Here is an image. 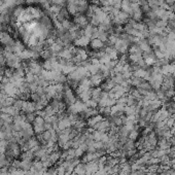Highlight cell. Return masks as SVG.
I'll return each instance as SVG.
<instances>
[{
    "label": "cell",
    "instance_id": "6da1fadb",
    "mask_svg": "<svg viewBox=\"0 0 175 175\" xmlns=\"http://www.w3.org/2000/svg\"><path fill=\"white\" fill-rule=\"evenodd\" d=\"M87 109V105L85 103H83V101L80 100H76L73 104L69 105L68 107V112L69 113H73V114H79L81 112H83Z\"/></svg>",
    "mask_w": 175,
    "mask_h": 175
},
{
    "label": "cell",
    "instance_id": "7a4b0ae2",
    "mask_svg": "<svg viewBox=\"0 0 175 175\" xmlns=\"http://www.w3.org/2000/svg\"><path fill=\"white\" fill-rule=\"evenodd\" d=\"M63 97H64V102L68 105H71L76 101V97L74 95V92L72 91V89L70 88V85H64V93H63Z\"/></svg>",
    "mask_w": 175,
    "mask_h": 175
},
{
    "label": "cell",
    "instance_id": "3957f363",
    "mask_svg": "<svg viewBox=\"0 0 175 175\" xmlns=\"http://www.w3.org/2000/svg\"><path fill=\"white\" fill-rule=\"evenodd\" d=\"M73 23H74L75 25H77L79 28H85L88 25L90 24L87 15H85V13H77L76 15H74Z\"/></svg>",
    "mask_w": 175,
    "mask_h": 175
},
{
    "label": "cell",
    "instance_id": "277c9868",
    "mask_svg": "<svg viewBox=\"0 0 175 175\" xmlns=\"http://www.w3.org/2000/svg\"><path fill=\"white\" fill-rule=\"evenodd\" d=\"M111 128V123L108 118H104L103 120L99 122L96 126L94 127V130H97V131L100 132H108Z\"/></svg>",
    "mask_w": 175,
    "mask_h": 175
},
{
    "label": "cell",
    "instance_id": "5b68a950",
    "mask_svg": "<svg viewBox=\"0 0 175 175\" xmlns=\"http://www.w3.org/2000/svg\"><path fill=\"white\" fill-rule=\"evenodd\" d=\"M91 42V38L85 36V35H83V36H79L76 39L73 40V44H74L75 48H85V46H88Z\"/></svg>",
    "mask_w": 175,
    "mask_h": 175
},
{
    "label": "cell",
    "instance_id": "8992f818",
    "mask_svg": "<svg viewBox=\"0 0 175 175\" xmlns=\"http://www.w3.org/2000/svg\"><path fill=\"white\" fill-rule=\"evenodd\" d=\"M99 170L98 162L97 161H93V162H89L85 164V173L89 175H95L96 172Z\"/></svg>",
    "mask_w": 175,
    "mask_h": 175
},
{
    "label": "cell",
    "instance_id": "52a82bcc",
    "mask_svg": "<svg viewBox=\"0 0 175 175\" xmlns=\"http://www.w3.org/2000/svg\"><path fill=\"white\" fill-rule=\"evenodd\" d=\"M90 46L94 52H98V50H102L105 48V43L103 41H101L99 38H94L91 39Z\"/></svg>",
    "mask_w": 175,
    "mask_h": 175
},
{
    "label": "cell",
    "instance_id": "ba28073f",
    "mask_svg": "<svg viewBox=\"0 0 175 175\" xmlns=\"http://www.w3.org/2000/svg\"><path fill=\"white\" fill-rule=\"evenodd\" d=\"M104 120V118H103L102 114L98 113L97 116H92V118H88L87 120V127L94 129L95 126H96L99 122H101V120Z\"/></svg>",
    "mask_w": 175,
    "mask_h": 175
},
{
    "label": "cell",
    "instance_id": "9c48e42d",
    "mask_svg": "<svg viewBox=\"0 0 175 175\" xmlns=\"http://www.w3.org/2000/svg\"><path fill=\"white\" fill-rule=\"evenodd\" d=\"M90 80H91V83H92L93 87H99V85L103 83V80H104V77H103V75L101 74L100 72H98L94 75H91Z\"/></svg>",
    "mask_w": 175,
    "mask_h": 175
},
{
    "label": "cell",
    "instance_id": "30bf717a",
    "mask_svg": "<svg viewBox=\"0 0 175 175\" xmlns=\"http://www.w3.org/2000/svg\"><path fill=\"white\" fill-rule=\"evenodd\" d=\"M0 43L3 44V46H13L15 43V40L13 39L9 33L7 32H2V36H1V40H0Z\"/></svg>",
    "mask_w": 175,
    "mask_h": 175
},
{
    "label": "cell",
    "instance_id": "8fae6325",
    "mask_svg": "<svg viewBox=\"0 0 175 175\" xmlns=\"http://www.w3.org/2000/svg\"><path fill=\"white\" fill-rule=\"evenodd\" d=\"M22 111L25 113H32V112L36 111V107H35V102H30V101H25L24 105H23Z\"/></svg>",
    "mask_w": 175,
    "mask_h": 175
},
{
    "label": "cell",
    "instance_id": "7c38bea8",
    "mask_svg": "<svg viewBox=\"0 0 175 175\" xmlns=\"http://www.w3.org/2000/svg\"><path fill=\"white\" fill-rule=\"evenodd\" d=\"M116 85V83L112 80L111 77H109V78H106V80L104 83H102V88L101 89H102V91H105V92H110Z\"/></svg>",
    "mask_w": 175,
    "mask_h": 175
},
{
    "label": "cell",
    "instance_id": "4fadbf2b",
    "mask_svg": "<svg viewBox=\"0 0 175 175\" xmlns=\"http://www.w3.org/2000/svg\"><path fill=\"white\" fill-rule=\"evenodd\" d=\"M1 112H4V113H7L9 116H11L13 118H15V116L20 114V110L15 108V106H4V107L1 109Z\"/></svg>",
    "mask_w": 175,
    "mask_h": 175
},
{
    "label": "cell",
    "instance_id": "5bb4252c",
    "mask_svg": "<svg viewBox=\"0 0 175 175\" xmlns=\"http://www.w3.org/2000/svg\"><path fill=\"white\" fill-rule=\"evenodd\" d=\"M139 46V48L141 50L142 52H153V48L149 46V43L147 42L146 39H140L139 43L137 44Z\"/></svg>",
    "mask_w": 175,
    "mask_h": 175
},
{
    "label": "cell",
    "instance_id": "9a60e30c",
    "mask_svg": "<svg viewBox=\"0 0 175 175\" xmlns=\"http://www.w3.org/2000/svg\"><path fill=\"white\" fill-rule=\"evenodd\" d=\"M33 54L34 52L31 50H25L21 52L19 57H20L21 60H24V61H29V60H32L33 59Z\"/></svg>",
    "mask_w": 175,
    "mask_h": 175
},
{
    "label": "cell",
    "instance_id": "2e32d148",
    "mask_svg": "<svg viewBox=\"0 0 175 175\" xmlns=\"http://www.w3.org/2000/svg\"><path fill=\"white\" fill-rule=\"evenodd\" d=\"M63 48H64V46H62L61 43H59L58 41H56V40H55V42L50 46V50L52 52V55H55V56H57Z\"/></svg>",
    "mask_w": 175,
    "mask_h": 175
},
{
    "label": "cell",
    "instance_id": "e0dca14e",
    "mask_svg": "<svg viewBox=\"0 0 175 175\" xmlns=\"http://www.w3.org/2000/svg\"><path fill=\"white\" fill-rule=\"evenodd\" d=\"M20 158L22 161H30V162H33V160L35 159V155L34 153L29 149V150L27 151H23V153H21Z\"/></svg>",
    "mask_w": 175,
    "mask_h": 175
},
{
    "label": "cell",
    "instance_id": "ac0fdd59",
    "mask_svg": "<svg viewBox=\"0 0 175 175\" xmlns=\"http://www.w3.org/2000/svg\"><path fill=\"white\" fill-rule=\"evenodd\" d=\"M13 52H15V54H17L18 56L20 55L23 50H26V48H25V46H24V44H23L20 40H15V43H13Z\"/></svg>",
    "mask_w": 175,
    "mask_h": 175
},
{
    "label": "cell",
    "instance_id": "d6986e66",
    "mask_svg": "<svg viewBox=\"0 0 175 175\" xmlns=\"http://www.w3.org/2000/svg\"><path fill=\"white\" fill-rule=\"evenodd\" d=\"M78 96H79L80 101H83V103L88 102V101L90 100V99H92V89H91V90H89V91H85V92L80 93Z\"/></svg>",
    "mask_w": 175,
    "mask_h": 175
},
{
    "label": "cell",
    "instance_id": "ffe728a7",
    "mask_svg": "<svg viewBox=\"0 0 175 175\" xmlns=\"http://www.w3.org/2000/svg\"><path fill=\"white\" fill-rule=\"evenodd\" d=\"M66 8H67V10L70 15H76L77 6H76V4H75V2H68L67 5H66Z\"/></svg>",
    "mask_w": 175,
    "mask_h": 175
},
{
    "label": "cell",
    "instance_id": "44dd1931",
    "mask_svg": "<svg viewBox=\"0 0 175 175\" xmlns=\"http://www.w3.org/2000/svg\"><path fill=\"white\" fill-rule=\"evenodd\" d=\"M73 172H74L76 175L85 174V164H83V163H79V164L74 168V171H73Z\"/></svg>",
    "mask_w": 175,
    "mask_h": 175
},
{
    "label": "cell",
    "instance_id": "7402d4cb",
    "mask_svg": "<svg viewBox=\"0 0 175 175\" xmlns=\"http://www.w3.org/2000/svg\"><path fill=\"white\" fill-rule=\"evenodd\" d=\"M102 89L101 88H95V89H92V99H94V100L98 101L99 99H100V96L101 94H102Z\"/></svg>",
    "mask_w": 175,
    "mask_h": 175
},
{
    "label": "cell",
    "instance_id": "603a6c76",
    "mask_svg": "<svg viewBox=\"0 0 175 175\" xmlns=\"http://www.w3.org/2000/svg\"><path fill=\"white\" fill-rule=\"evenodd\" d=\"M128 54L131 55V54H143V52H141L137 44H130L129 48H128Z\"/></svg>",
    "mask_w": 175,
    "mask_h": 175
},
{
    "label": "cell",
    "instance_id": "cb8c5ba5",
    "mask_svg": "<svg viewBox=\"0 0 175 175\" xmlns=\"http://www.w3.org/2000/svg\"><path fill=\"white\" fill-rule=\"evenodd\" d=\"M143 15H144V13L141 11V9L138 11H135V13H133V15H132V20H134L135 22H142Z\"/></svg>",
    "mask_w": 175,
    "mask_h": 175
},
{
    "label": "cell",
    "instance_id": "d4e9b609",
    "mask_svg": "<svg viewBox=\"0 0 175 175\" xmlns=\"http://www.w3.org/2000/svg\"><path fill=\"white\" fill-rule=\"evenodd\" d=\"M0 120H2L4 123H7V124H13V118L11 116L7 113H4V112H1L0 113Z\"/></svg>",
    "mask_w": 175,
    "mask_h": 175
},
{
    "label": "cell",
    "instance_id": "484cf974",
    "mask_svg": "<svg viewBox=\"0 0 175 175\" xmlns=\"http://www.w3.org/2000/svg\"><path fill=\"white\" fill-rule=\"evenodd\" d=\"M116 18H118L120 21H122L124 24H127L128 23V21L130 20V15H128V13H124V11H122L120 10V13H118V15H116Z\"/></svg>",
    "mask_w": 175,
    "mask_h": 175
},
{
    "label": "cell",
    "instance_id": "4316f807",
    "mask_svg": "<svg viewBox=\"0 0 175 175\" xmlns=\"http://www.w3.org/2000/svg\"><path fill=\"white\" fill-rule=\"evenodd\" d=\"M139 131L138 130H132V131L129 132V134H128V138H129L130 140H132V141H134L135 142L136 140H138V138H139Z\"/></svg>",
    "mask_w": 175,
    "mask_h": 175
},
{
    "label": "cell",
    "instance_id": "83f0119b",
    "mask_svg": "<svg viewBox=\"0 0 175 175\" xmlns=\"http://www.w3.org/2000/svg\"><path fill=\"white\" fill-rule=\"evenodd\" d=\"M94 28H95V27H93L91 24H89L87 27H85V28H83V35H85V36H88V37L92 38Z\"/></svg>",
    "mask_w": 175,
    "mask_h": 175
},
{
    "label": "cell",
    "instance_id": "f1b7e54d",
    "mask_svg": "<svg viewBox=\"0 0 175 175\" xmlns=\"http://www.w3.org/2000/svg\"><path fill=\"white\" fill-rule=\"evenodd\" d=\"M31 168H32V162H30V161L21 160V168L20 169H22V170H24V171H29Z\"/></svg>",
    "mask_w": 175,
    "mask_h": 175
},
{
    "label": "cell",
    "instance_id": "f546056e",
    "mask_svg": "<svg viewBox=\"0 0 175 175\" xmlns=\"http://www.w3.org/2000/svg\"><path fill=\"white\" fill-rule=\"evenodd\" d=\"M40 56H41V57L43 58L44 60H50V58L52 57V56H55V55H52V52L50 50V48H48V50H42V52L40 54Z\"/></svg>",
    "mask_w": 175,
    "mask_h": 175
},
{
    "label": "cell",
    "instance_id": "4dcf8cb0",
    "mask_svg": "<svg viewBox=\"0 0 175 175\" xmlns=\"http://www.w3.org/2000/svg\"><path fill=\"white\" fill-rule=\"evenodd\" d=\"M147 3H148L151 10H155V9L160 8V6H159V1H158V0H147Z\"/></svg>",
    "mask_w": 175,
    "mask_h": 175
},
{
    "label": "cell",
    "instance_id": "1f68e13d",
    "mask_svg": "<svg viewBox=\"0 0 175 175\" xmlns=\"http://www.w3.org/2000/svg\"><path fill=\"white\" fill-rule=\"evenodd\" d=\"M111 78H112V80L114 81V83H116V85H120V83H122L123 80H124V77H123V74L122 73H120V74H114V75H112L111 76Z\"/></svg>",
    "mask_w": 175,
    "mask_h": 175
},
{
    "label": "cell",
    "instance_id": "d6a6232c",
    "mask_svg": "<svg viewBox=\"0 0 175 175\" xmlns=\"http://www.w3.org/2000/svg\"><path fill=\"white\" fill-rule=\"evenodd\" d=\"M108 37H109V34H108V32H99L98 38L101 40V41L104 42V43H105V42H107Z\"/></svg>",
    "mask_w": 175,
    "mask_h": 175
},
{
    "label": "cell",
    "instance_id": "836d02e7",
    "mask_svg": "<svg viewBox=\"0 0 175 175\" xmlns=\"http://www.w3.org/2000/svg\"><path fill=\"white\" fill-rule=\"evenodd\" d=\"M85 105L89 108H97L98 107V101L94 100V99H90L88 102H85Z\"/></svg>",
    "mask_w": 175,
    "mask_h": 175
},
{
    "label": "cell",
    "instance_id": "e575fe53",
    "mask_svg": "<svg viewBox=\"0 0 175 175\" xmlns=\"http://www.w3.org/2000/svg\"><path fill=\"white\" fill-rule=\"evenodd\" d=\"M174 95H175V88H171L169 90L165 91V97H166L167 99H169V100H170Z\"/></svg>",
    "mask_w": 175,
    "mask_h": 175
},
{
    "label": "cell",
    "instance_id": "d590c367",
    "mask_svg": "<svg viewBox=\"0 0 175 175\" xmlns=\"http://www.w3.org/2000/svg\"><path fill=\"white\" fill-rule=\"evenodd\" d=\"M26 100H22V99H17L15 100V104H13V106H15V108H18V109L20 110H22V108H23V105H24V102Z\"/></svg>",
    "mask_w": 175,
    "mask_h": 175
},
{
    "label": "cell",
    "instance_id": "8d00e7d4",
    "mask_svg": "<svg viewBox=\"0 0 175 175\" xmlns=\"http://www.w3.org/2000/svg\"><path fill=\"white\" fill-rule=\"evenodd\" d=\"M61 23H62V26H63V28L65 29V30H69L70 27L72 26V24H73V23L71 22L69 19H65V20H64L63 22H61Z\"/></svg>",
    "mask_w": 175,
    "mask_h": 175
},
{
    "label": "cell",
    "instance_id": "74e56055",
    "mask_svg": "<svg viewBox=\"0 0 175 175\" xmlns=\"http://www.w3.org/2000/svg\"><path fill=\"white\" fill-rule=\"evenodd\" d=\"M42 67H43L44 70H52V63L50 60H46V61L43 62V64H42Z\"/></svg>",
    "mask_w": 175,
    "mask_h": 175
},
{
    "label": "cell",
    "instance_id": "f35d334b",
    "mask_svg": "<svg viewBox=\"0 0 175 175\" xmlns=\"http://www.w3.org/2000/svg\"><path fill=\"white\" fill-rule=\"evenodd\" d=\"M36 116H37V114H35L34 112H32V113H26V114H25V116H26V122L30 123V124L32 123V124H33V122H34Z\"/></svg>",
    "mask_w": 175,
    "mask_h": 175
},
{
    "label": "cell",
    "instance_id": "ab89813d",
    "mask_svg": "<svg viewBox=\"0 0 175 175\" xmlns=\"http://www.w3.org/2000/svg\"><path fill=\"white\" fill-rule=\"evenodd\" d=\"M168 26V22H166V21H163V20H158L157 22H155V27H158V28H166V27Z\"/></svg>",
    "mask_w": 175,
    "mask_h": 175
},
{
    "label": "cell",
    "instance_id": "60d3db41",
    "mask_svg": "<svg viewBox=\"0 0 175 175\" xmlns=\"http://www.w3.org/2000/svg\"><path fill=\"white\" fill-rule=\"evenodd\" d=\"M85 151L83 150V149H81L80 147H77V148H75V158L79 159V158H81L85 155Z\"/></svg>",
    "mask_w": 175,
    "mask_h": 175
},
{
    "label": "cell",
    "instance_id": "b9f144b4",
    "mask_svg": "<svg viewBox=\"0 0 175 175\" xmlns=\"http://www.w3.org/2000/svg\"><path fill=\"white\" fill-rule=\"evenodd\" d=\"M167 40H175V30H171L170 32L167 33V36H166Z\"/></svg>",
    "mask_w": 175,
    "mask_h": 175
},
{
    "label": "cell",
    "instance_id": "7bdbcfd3",
    "mask_svg": "<svg viewBox=\"0 0 175 175\" xmlns=\"http://www.w3.org/2000/svg\"><path fill=\"white\" fill-rule=\"evenodd\" d=\"M122 2H123V0H113L112 6H113L114 8L120 9V7H122Z\"/></svg>",
    "mask_w": 175,
    "mask_h": 175
},
{
    "label": "cell",
    "instance_id": "ee69618b",
    "mask_svg": "<svg viewBox=\"0 0 175 175\" xmlns=\"http://www.w3.org/2000/svg\"><path fill=\"white\" fill-rule=\"evenodd\" d=\"M0 175H11L8 168H0Z\"/></svg>",
    "mask_w": 175,
    "mask_h": 175
},
{
    "label": "cell",
    "instance_id": "f6af8a7d",
    "mask_svg": "<svg viewBox=\"0 0 175 175\" xmlns=\"http://www.w3.org/2000/svg\"><path fill=\"white\" fill-rule=\"evenodd\" d=\"M165 2H166L168 5H170L171 7H172L173 5L175 4V0H165Z\"/></svg>",
    "mask_w": 175,
    "mask_h": 175
},
{
    "label": "cell",
    "instance_id": "bcb514c9",
    "mask_svg": "<svg viewBox=\"0 0 175 175\" xmlns=\"http://www.w3.org/2000/svg\"><path fill=\"white\" fill-rule=\"evenodd\" d=\"M26 1V3H28V4H33V3H38L37 0H25Z\"/></svg>",
    "mask_w": 175,
    "mask_h": 175
},
{
    "label": "cell",
    "instance_id": "7dc6e473",
    "mask_svg": "<svg viewBox=\"0 0 175 175\" xmlns=\"http://www.w3.org/2000/svg\"><path fill=\"white\" fill-rule=\"evenodd\" d=\"M43 175H52V174L50 172H48V171H46V172L43 173Z\"/></svg>",
    "mask_w": 175,
    "mask_h": 175
},
{
    "label": "cell",
    "instance_id": "c3c4849f",
    "mask_svg": "<svg viewBox=\"0 0 175 175\" xmlns=\"http://www.w3.org/2000/svg\"><path fill=\"white\" fill-rule=\"evenodd\" d=\"M2 30H3V24L0 23V32H2Z\"/></svg>",
    "mask_w": 175,
    "mask_h": 175
},
{
    "label": "cell",
    "instance_id": "681fc988",
    "mask_svg": "<svg viewBox=\"0 0 175 175\" xmlns=\"http://www.w3.org/2000/svg\"><path fill=\"white\" fill-rule=\"evenodd\" d=\"M1 36H2V32H0V40H1Z\"/></svg>",
    "mask_w": 175,
    "mask_h": 175
},
{
    "label": "cell",
    "instance_id": "f907efd6",
    "mask_svg": "<svg viewBox=\"0 0 175 175\" xmlns=\"http://www.w3.org/2000/svg\"><path fill=\"white\" fill-rule=\"evenodd\" d=\"M83 175H89V174H87V173H85V174H83Z\"/></svg>",
    "mask_w": 175,
    "mask_h": 175
}]
</instances>
